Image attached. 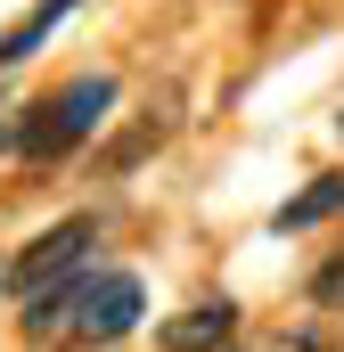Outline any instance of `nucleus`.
Here are the masks:
<instances>
[{"label": "nucleus", "instance_id": "f03ea898", "mask_svg": "<svg viewBox=\"0 0 344 352\" xmlns=\"http://www.w3.org/2000/svg\"><path fill=\"white\" fill-rule=\"evenodd\" d=\"M90 246H98V221H90V213L58 221L50 238H33V246L8 263V295H17V311H25V303H41V295H58V287H74L83 263H90Z\"/></svg>", "mask_w": 344, "mask_h": 352}, {"label": "nucleus", "instance_id": "39448f33", "mask_svg": "<svg viewBox=\"0 0 344 352\" xmlns=\"http://www.w3.org/2000/svg\"><path fill=\"white\" fill-rule=\"evenodd\" d=\"M328 213H344V173H320L303 197H287V205H279V230H312V221H328Z\"/></svg>", "mask_w": 344, "mask_h": 352}, {"label": "nucleus", "instance_id": "0eeeda50", "mask_svg": "<svg viewBox=\"0 0 344 352\" xmlns=\"http://www.w3.org/2000/svg\"><path fill=\"white\" fill-rule=\"evenodd\" d=\"M312 303H344V254L320 270V278H312Z\"/></svg>", "mask_w": 344, "mask_h": 352}, {"label": "nucleus", "instance_id": "f257e3e1", "mask_svg": "<svg viewBox=\"0 0 344 352\" xmlns=\"http://www.w3.org/2000/svg\"><path fill=\"white\" fill-rule=\"evenodd\" d=\"M107 107H115V82L107 74H74L66 90H50L25 123H17V148L33 156V164H50V156H66V148H83L90 131L107 123Z\"/></svg>", "mask_w": 344, "mask_h": 352}, {"label": "nucleus", "instance_id": "7ed1b4c3", "mask_svg": "<svg viewBox=\"0 0 344 352\" xmlns=\"http://www.w3.org/2000/svg\"><path fill=\"white\" fill-rule=\"evenodd\" d=\"M140 311H148V287H140L131 270H83L74 295H66V328H74L83 344H115V336H131Z\"/></svg>", "mask_w": 344, "mask_h": 352}, {"label": "nucleus", "instance_id": "423d86ee", "mask_svg": "<svg viewBox=\"0 0 344 352\" xmlns=\"http://www.w3.org/2000/svg\"><path fill=\"white\" fill-rule=\"evenodd\" d=\"M66 8H74V0H41V8H33V16L17 25V33H0V74H8V66H25V58L41 50V33H50V25H58Z\"/></svg>", "mask_w": 344, "mask_h": 352}, {"label": "nucleus", "instance_id": "20e7f679", "mask_svg": "<svg viewBox=\"0 0 344 352\" xmlns=\"http://www.w3.org/2000/svg\"><path fill=\"white\" fill-rule=\"evenodd\" d=\"M238 336V303H189L164 328V352H222Z\"/></svg>", "mask_w": 344, "mask_h": 352}]
</instances>
